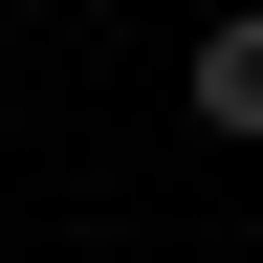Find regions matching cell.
I'll use <instances>...</instances> for the list:
<instances>
[{"mask_svg": "<svg viewBox=\"0 0 263 263\" xmlns=\"http://www.w3.org/2000/svg\"><path fill=\"white\" fill-rule=\"evenodd\" d=\"M197 132H241V154H263V22H197Z\"/></svg>", "mask_w": 263, "mask_h": 263, "instance_id": "obj_1", "label": "cell"}]
</instances>
